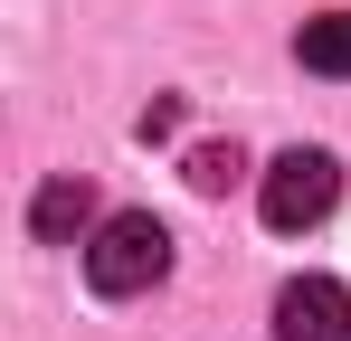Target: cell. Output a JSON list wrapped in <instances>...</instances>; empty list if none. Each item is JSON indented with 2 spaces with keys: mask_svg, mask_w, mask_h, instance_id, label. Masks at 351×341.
<instances>
[{
  "mask_svg": "<svg viewBox=\"0 0 351 341\" xmlns=\"http://www.w3.org/2000/svg\"><path fill=\"white\" fill-rule=\"evenodd\" d=\"M171 275V227L152 218V209H114V218L86 237V284L123 303V294H152V284Z\"/></svg>",
  "mask_w": 351,
  "mask_h": 341,
  "instance_id": "cell-1",
  "label": "cell"
},
{
  "mask_svg": "<svg viewBox=\"0 0 351 341\" xmlns=\"http://www.w3.org/2000/svg\"><path fill=\"white\" fill-rule=\"evenodd\" d=\"M332 199H342V162L332 152H313V142H294V152H276V170H266V190H256V209H266V227H323L332 218Z\"/></svg>",
  "mask_w": 351,
  "mask_h": 341,
  "instance_id": "cell-2",
  "label": "cell"
},
{
  "mask_svg": "<svg viewBox=\"0 0 351 341\" xmlns=\"http://www.w3.org/2000/svg\"><path fill=\"white\" fill-rule=\"evenodd\" d=\"M276 341H351V284L294 275L285 294H276Z\"/></svg>",
  "mask_w": 351,
  "mask_h": 341,
  "instance_id": "cell-3",
  "label": "cell"
},
{
  "mask_svg": "<svg viewBox=\"0 0 351 341\" xmlns=\"http://www.w3.org/2000/svg\"><path fill=\"white\" fill-rule=\"evenodd\" d=\"M86 218H95V190H86L76 170H58V180L29 199V237H38V247H66V237H76Z\"/></svg>",
  "mask_w": 351,
  "mask_h": 341,
  "instance_id": "cell-4",
  "label": "cell"
},
{
  "mask_svg": "<svg viewBox=\"0 0 351 341\" xmlns=\"http://www.w3.org/2000/svg\"><path fill=\"white\" fill-rule=\"evenodd\" d=\"M294 57H304L313 76H351V10H323V19H304Z\"/></svg>",
  "mask_w": 351,
  "mask_h": 341,
  "instance_id": "cell-5",
  "label": "cell"
},
{
  "mask_svg": "<svg viewBox=\"0 0 351 341\" xmlns=\"http://www.w3.org/2000/svg\"><path fill=\"white\" fill-rule=\"evenodd\" d=\"M237 170H247V162H237V142H199V152H190V190H199V199H219Z\"/></svg>",
  "mask_w": 351,
  "mask_h": 341,
  "instance_id": "cell-6",
  "label": "cell"
}]
</instances>
